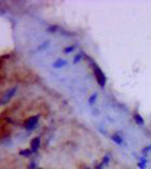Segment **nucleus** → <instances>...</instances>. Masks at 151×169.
I'll use <instances>...</instances> for the list:
<instances>
[{
    "mask_svg": "<svg viewBox=\"0 0 151 169\" xmlns=\"http://www.w3.org/2000/svg\"><path fill=\"white\" fill-rule=\"evenodd\" d=\"M111 139H113L117 144H122L123 143V140L121 139V136H119V135H113V136H111Z\"/></svg>",
    "mask_w": 151,
    "mask_h": 169,
    "instance_id": "423d86ee",
    "label": "nucleus"
},
{
    "mask_svg": "<svg viewBox=\"0 0 151 169\" xmlns=\"http://www.w3.org/2000/svg\"><path fill=\"white\" fill-rule=\"evenodd\" d=\"M93 71H94V77H95V79H97V82L99 83V86L101 87H103L106 84V75L103 74V71L99 69V67L95 65V63H93Z\"/></svg>",
    "mask_w": 151,
    "mask_h": 169,
    "instance_id": "f257e3e1",
    "label": "nucleus"
},
{
    "mask_svg": "<svg viewBox=\"0 0 151 169\" xmlns=\"http://www.w3.org/2000/svg\"><path fill=\"white\" fill-rule=\"evenodd\" d=\"M39 122V116H33V118H29L25 120V123H24V127L27 128V130H31V128H35L36 123Z\"/></svg>",
    "mask_w": 151,
    "mask_h": 169,
    "instance_id": "f03ea898",
    "label": "nucleus"
},
{
    "mask_svg": "<svg viewBox=\"0 0 151 169\" xmlns=\"http://www.w3.org/2000/svg\"><path fill=\"white\" fill-rule=\"evenodd\" d=\"M74 49H76V45H70V46H68V48H65V49H64V53H69V52L74 50Z\"/></svg>",
    "mask_w": 151,
    "mask_h": 169,
    "instance_id": "0eeeda50",
    "label": "nucleus"
},
{
    "mask_svg": "<svg viewBox=\"0 0 151 169\" xmlns=\"http://www.w3.org/2000/svg\"><path fill=\"white\" fill-rule=\"evenodd\" d=\"M95 99H97V95H95V94H94V95H91L90 98H89V104H93V102H94Z\"/></svg>",
    "mask_w": 151,
    "mask_h": 169,
    "instance_id": "1a4fd4ad",
    "label": "nucleus"
},
{
    "mask_svg": "<svg viewBox=\"0 0 151 169\" xmlns=\"http://www.w3.org/2000/svg\"><path fill=\"white\" fill-rule=\"evenodd\" d=\"M65 65H66V61H65V59H62V58L56 59V61L52 63V66H53L54 69H61V67H64Z\"/></svg>",
    "mask_w": 151,
    "mask_h": 169,
    "instance_id": "7ed1b4c3",
    "label": "nucleus"
},
{
    "mask_svg": "<svg viewBox=\"0 0 151 169\" xmlns=\"http://www.w3.org/2000/svg\"><path fill=\"white\" fill-rule=\"evenodd\" d=\"M79 59H81V56H77V57H76V58L73 59V62L76 63V62H78V61H79Z\"/></svg>",
    "mask_w": 151,
    "mask_h": 169,
    "instance_id": "9d476101",
    "label": "nucleus"
},
{
    "mask_svg": "<svg viewBox=\"0 0 151 169\" xmlns=\"http://www.w3.org/2000/svg\"><path fill=\"white\" fill-rule=\"evenodd\" d=\"M32 153V149L29 148V149H25V151H21L20 152V155H23V156H28V155H31Z\"/></svg>",
    "mask_w": 151,
    "mask_h": 169,
    "instance_id": "6e6552de",
    "label": "nucleus"
},
{
    "mask_svg": "<svg viewBox=\"0 0 151 169\" xmlns=\"http://www.w3.org/2000/svg\"><path fill=\"white\" fill-rule=\"evenodd\" d=\"M40 138H35V139H32L31 140V149L32 151H36V149H39L40 148Z\"/></svg>",
    "mask_w": 151,
    "mask_h": 169,
    "instance_id": "20e7f679",
    "label": "nucleus"
},
{
    "mask_svg": "<svg viewBox=\"0 0 151 169\" xmlns=\"http://www.w3.org/2000/svg\"><path fill=\"white\" fill-rule=\"evenodd\" d=\"M134 119H135V122H137V123L139 124V126H143V124H145V120H143V119L141 118V115H139V114H135Z\"/></svg>",
    "mask_w": 151,
    "mask_h": 169,
    "instance_id": "39448f33",
    "label": "nucleus"
}]
</instances>
